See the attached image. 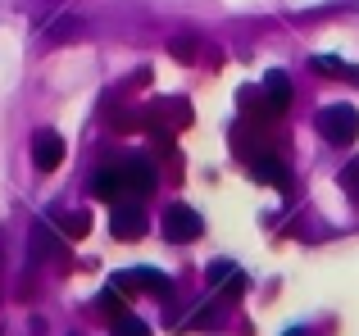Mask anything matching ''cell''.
<instances>
[{"instance_id":"obj_1","label":"cell","mask_w":359,"mask_h":336,"mask_svg":"<svg viewBox=\"0 0 359 336\" xmlns=\"http://www.w3.org/2000/svg\"><path fill=\"white\" fill-rule=\"evenodd\" d=\"M318 132L332 146H351L359 136V109L355 105H327L323 114H318Z\"/></svg>"},{"instance_id":"obj_2","label":"cell","mask_w":359,"mask_h":336,"mask_svg":"<svg viewBox=\"0 0 359 336\" xmlns=\"http://www.w3.org/2000/svg\"><path fill=\"white\" fill-rule=\"evenodd\" d=\"M164 237L173 241V246H191V241L205 237V223L196 209H187V204H168L164 209Z\"/></svg>"},{"instance_id":"obj_3","label":"cell","mask_w":359,"mask_h":336,"mask_svg":"<svg viewBox=\"0 0 359 336\" xmlns=\"http://www.w3.org/2000/svg\"><path fill=\"white\" fill-rule=\"evenodd\" d=\"M109 232H114L118 241H137L141 232H146V209H141V200L109 204Z\"/></svg>"},{"instance_id":"obj_4","label":"cell","mask_w":359,"mask_h":336,"mask_svg":"<svg viewBox=\"0 0 359 336\" xmlns=\"http://www.w3.org/2000/svg\"><path fill=\"white\" fill-rule=\"evenodd\" d=\"M118 291H150V295H173V282H168L159 268H128V273L114 277Z\"/></svg>"},{"instance_id":"obj_5","label":"cell","mask_w":359,"mask_h":336,"mask_svg":"<svg viewBox=\"0 0 359 336\" xmlns=\"http://www.w3.org/2000/svg\"><path fill=\"white\" fill-rule=\"evenodd\" d=\"M118 173H123V191H128V200H146V195L155 191V168H150V160H123Z\"/></svg>"},{"instance_id":"obj_6","label":"cell","mask_w":359,"mask_h":336,"mask_svg":"<svg viewBox=\"0 0 359 336\" xmlns=\"http://www.w3.org/2000/svg\"><path fill=\"white\" fill-rule=\"evenodd\" d=\"M32 164L41 168V173H55V168L64 164V136L50 132V127H41V132L32 136Z\"/></svg>"},{"instance_id":"obj_7","label":"cell","mask_w":359,"mask_h":336,"mask_svg":"<svg viewBox=\"0 0 359 336\" xmlns=\"http://www.w3.org/2000/svg\"><path fill=\"white\" fill-rule=\"evenodd\" d=\"M250 177H255V182H269V186H282V191L291 186V173H287V164H282L278 155H255V160H250Z\"/></svg>"},{"instance_id":"obj_8","label":"cell","mask_w":359,"mask_h":336,"mask_svg":"<svg viewBox=\"0 0 359 336\" xmlns=\"http://www.w3.org/2000/svg\"><path fill=\"white\" fill-rule=\"evenodd\" d=\"M91 195H96V200H105V204L128 200V191H123V173H118V164H114V168H100V173L91 177Z\"/></svg>"},{"instance_id":"obj_9","label":"cell","mask_w":359,"mask_h":336,"mask_svg":"<svg viewBox=\"0 0 359 336\" xmlns=\"http://www.w3.org/2000/svg\"><path fill=\"white\" fill-rule=\"evenodd\" d=\"M264 100H269V114H282V109L291 105V78L282 69H273L269 78H264Z\"/></svg>"},{"instance_id":"obj_10","label":"cell","mask_w":359,"mask_h":336,"mask_svg":"<svg viewBox=\"0 0 359 336\" xmlns=\"http://www.w3.org/2000/svg\"><path fill=\"white\" fill-rule=\"evenodd\" d=\"M32 255L36 259H64V241L55 237L50 223H36L32 227Z\"/></svg>"},{"instance_id":"obj_11","label":"cell","mask_w":359,"mask_h":336,"mask_svg":"<svg viewBox=\"0 0 359 336\" xmlns=\"http://www.w3.org/2000/svg\"><path fill=\"white\" fill-rule=\"evenodd\" d=\"M309 64H314V73H332V78H341V82H355V87H359V69H355V64H341L337 55H314Z\"/></svg>"},{"instance_id":"obj_12","label":"cell","mask_w":359,"mask_h":336,"mask_svg":"<svg viewBox=\"0 0 359 336\" xmlns=\"http://www.w3.org/2000/svg\"><path fill=\"white\" fill-rule=\"evenodd\" d=\"M100 309H105V318H128V309H123V295H118V286L114 291H100Z\"/></svg>"},{"instance_id":"obj_13","label":"cell","mask_w":359,"mask_h":336,"mask_svg":"<svg viewBox=\"0 0 359 336\" xmlns=\"http://www.w3.org/2000/svg\"><path fill=\"white\" fill-rule=\"evenodd\" d=\"M341 191H346V195H351V200L359 204V160H351V164L341 168Z\"/></svg>"},{"instance_id":"obj_14","label":"cell","mask_w":359,"mask_h":336,"mask_svg":"<svg viewBox=\"0 0 359 336\" xmlns=\"http://www.w3.org/2000/svg\"><path fill=\"white\" fill-rule=\"evenodd\" d=\"M114 336H150V328H146V318H132L128 314V318L114 323Z\"/></svg>"},{"instance_id":"obj_15","label":"cell","mask_w":359,"mask_h":336,"mask_svg":"<svg viewBox=\"0 0 359 336\" xmlns=\"http://www.w3.org/2000/svg\"><path fill=\"white\" fill-rule=\"evenodd\" d=\"M87 227H91V218H87V214H69V218H64V232H69L73 241H78V237H87Z\"/></svg>"},{"instance_id":"obj_16","label":"cell","mask_w":359,"mask_h":336,"mask_svg":"<svg viewBox=\"0 0 359 336\" xmlns=\"http://www.w3.org/2000/svg\"><path fill=\"white\" fill-rule=\"evenodd\" d=\"M82 32V23H78V18H64V23H55L50 27V36H55V41H60V36H78Z\"/></svg>"},{"instance_id":"obj_17","label":"cell","mask_w":359,"mask_h":336,"mask_svg":"<svg viewBox=\"0 0 359 336\" xmlns=\"http://www.w3.org/2000/svg\"><path fill=\"white\" fill-rule=\"evenodd\" d=\"M210 277H214V282H228V277H237V268H232V264H219V259H214V264H210Z\"/></svg>"},{"instance_id":"obj_18","label":"cell","mask_w":359,"mask_h":336,"mask_svg":"<svg viewBox=\"0 0 359 336\" xmlns=\"http://www.w3.org/2000/svg\"><path fill=\"white\" fill-rule=\"evenodd\" d=\"M173 59L191 64V59H196V46H191V41H173Z\"/></svg>"},{"instance_id":"obj_19","label":"cell","mask_w":359,"mask_h":336,"mask_svg":"<svg viewBox=\"0 0 359 336\" xmlns=\"http://www.w3.org/2000/svg\"><path fill=\"white\" fill-rule=\"evenodd\" d=\"M287 336H309V332H305V328H296V332H287Z\"/></svg>"}]
</instances>
